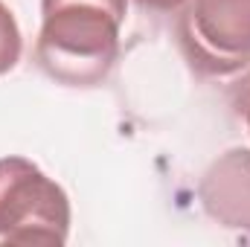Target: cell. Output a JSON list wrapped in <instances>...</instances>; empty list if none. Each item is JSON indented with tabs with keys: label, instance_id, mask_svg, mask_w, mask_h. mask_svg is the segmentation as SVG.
Here are the masks:
<instances>
[{
	"label": "cell",
	"instance_id": "6da1fadb",
	"mask_svg": "<svg viewBox=\"0 0 250 247\" xmlns=\"http://www.w3.org/2000/svg\"><path fill=\"white\" fill-rule=\"evenodd\" d=\"M128 0H41L35 59L67 87H96L120 59V26Z\"/></svg>",
	"mask_w": 250,
	"mask_h": 247
},
{
	"label": "cell",
	"instance_id": "7a4b0ae2",
	"mask_svg": "<svg viewBox=\"0 0 250 247\" xmlns=\"http://www.w3.org/2000/svg\"><path fill=\"white\" fill-rule=\"evenodd\" d=\"M67 192L26 157L0 160V245H64Z\"/></svg>",
	"mask_w": 250,
	"mask_h": 247
},
{
	"label": "cell",
	"instance_id": "3957f363",
	"mask_svg": "<svg viewBox=\"0 0 250 247\" xmlns=\"http://www.w3.org/2000/svg\"><path fill=\"white\" fill-rule=\"evenodd\" d=\"M178 44L201 76H233L250 64V0H187Z\"/></svg>",
	"mask_w": 250,
	"mask_h": 247
},
{
	"label": "cell",
	"instance_id": "277c9868",
	"mask_svg": "<svg viewBox=\"0 0 250 247\" xmlns=\"http://www.w3.org/2000/svg\"><path fill=\"white\" fill-rule=\"evenodd\" d=\"M198 198L215 224L250 236V148L236 145L218 154L201 175Z\"/></svg>",
	"mask_w": 250,
	"mask_h": 247
},
{
	"label": "cell",
	"instance_id": "5b68a950",
	"mask_svg": "<svg viewBox=\"0 0 250 247\" xmlns=\"http://www.w3.org/2000/svg\"><path fill=\"white\" fill-rule=\"evenodd\" d=\"M21 50H23V41H21L18 21L12 15V9L0 0V76L9 73L21 62Z\"/></svg>",
	"mask_w": 250,
	"mask_h": 247
},
{
	"label": "cell",
	"instance_id": "8992f818",
	"mask_svg": "<svg viewBox=\"0 0 250 247\" xmlns=\"http://www.w3.org/2000/svg\"><path fill=\"white\" fill-rule=\"evenodd\" d=\"M230 108H233V114L242 123L248 125V134H250V70L233 84V90H230Z\"/></svg>",
	"mask_w": 250,
	"mask_h": 247
},
{
	"label": "cell",
	"instance_id": "52a82bcc",
	"mask_svg": "<svg viewBox=\"0 0 250 247\" xmlns=\"http://www.w3.org/2000/svg\"><path fill=\"white\" fill-rule=\"evenodd\" d=\"M143 9H151V12H175L181 9L187 0H137Z\"/></svg>",
	"mask_w": 250,
	"mask_h": 247
}]
</instances>
